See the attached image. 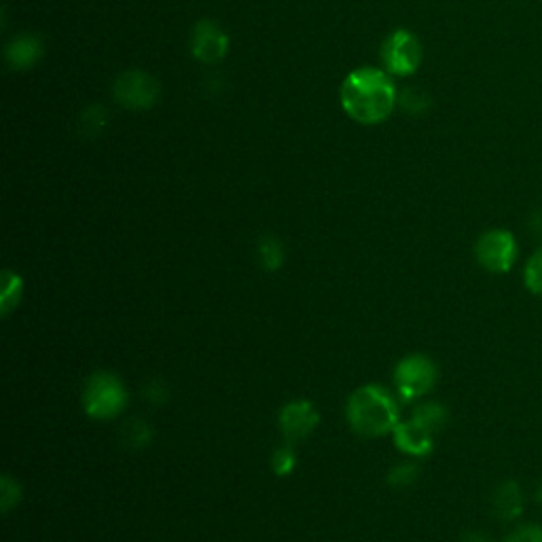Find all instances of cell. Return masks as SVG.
<instances>
[{
    "instance_id": "10",
    "label": "cell",
    "mask_w": 542,
    "mask_h": 542,
    "mask_svg": "<svg viewBox=\"0 0 542 542\" xmlns=\"http://www.w3.org/2000/svg\"><path fill=\"white\" fill-rule=\"evenodd\" d=\"M392 435H394L396 447L409 456H428L432 447H435V439H432L435 435L413 418L409 422L396 424Z\"/></svg>"
},
{
    "instance_id": "19",
    "label": "cell",
    "mask_w": 542,
    "mask_h": 542,
    "mask_svg": "<svg viewBox=\"0 0 542 542\" xmlns=\"http://www.w3.org/2000/svg\"><path fill=\"white\" fill-rule=\"evenodd\" d=\"M271 466H274L276 475H291L297 466V456L295 449L291 445H282L274 451V456H271Z\"/></svg>"
},
{
    "instance_id": "17",
    "label": "cell",
    "mask_w": 542,
    "mask_h": 542,
    "mask_svg": "<svg viewBox=\"0 0 542 542\" xmlns=\"http://www.w3.org/2000/svg\"><path fill=\"white\" fill-rule=\"evenodd\" d=\"M22 295V278L13 274V271H5L3 274V295H0V307L3 312L9 314L13 307L20 301Z\"/></svg>"
},
{
    "instance_id": "9",
    "label": "cell",
    "mask_w": 542,
    "mask_h": 542,
    "mask_svg": "<svg viewBox=\"0 0 542 542\" xmlns=\"http://www.w3.org/2000/svg\"><path fill=\"white\" fill-rule=\"evenodd\" d=\"M320 415L312 403L295 401L280 411V428L288 441H299L318 426Z\"/></svg>"
},
{
    "instance_id": "3",
    "label": "cell",
    "mask_w": 542,
    "mask_h": 542,
    "mask_svg": "<svg viewBox=\"0 0 542 542\" xmlns=\"http://www.w3.org/2000/svg\"><path fill=\"white\" fill-rule=\"evenodd\" d=\"M85 411L96 420H111L128 405V392L111 373H96L89 377L83 394Z\"/></svg>"
},
{
    "instance_id": "15",
    "label": "cell",
    "mask_w": 542,
    "mask_h": 542,
    "mask_svg": "<svg viewBox=\"0 0 542 542\" xmlns=\"http://www.w3.org/2000/svg\"><path fill=\"white\" fill-rule=\"evenodd\" d=\"M259 261L267 271H276L284 263V248L274 236H265L259 242Z\"/></svg>"
},
{
    "instance_id": "13",
    "label": "cell",
    "mask_w": 542,
    "mask_h": 542,
    "mask_svg": "<svg viewBox=\"0 0 542 542\" xmlns=\"http://www.w3.org/2000/svg\"><path fill=\"white\" fill-rule=\"evenodd\" d=\"M106 123H108L106 108H102L100 104H92L89 108H85V113L81 115L79 130L87 138H96L100 132H104Z\"/></svg>"
},
{
    "instance_id": "8",
    "label": "cell",
    "mask_w": 542,
    "mask_h": 542,
    "mask_svg": "<svg viewBox=\"0 0 542 542\" xmlns=\"http://www.w3.org/2000/svg\"><path fill=\"white\" fill-rule=\"evenodd\" d=\"M189 47L197 62L212 66V64H219L227 56L229 36L219 24H214L212 20H200L191 32Z\"/></svg>"
},
{
    "instance_id": "5",
    "label": "cell",
    "mask_w": 542,
    "mask_h": 542,
    "mask_svg": "<svg viewBox=\"0 0 542 542\" xmlns=\"http://www.w3.org/2000/svg\"><path fill=\"white\" fill-rule=\"evenodd\" d=\"M519 255L517 240L507 229H490L475 244V257L479 265L492 274H507L513 269Z\"/></svg>"
},
{
    "instance_id": "4",
    "label": "cell",
    "mask_w": 542,
    "mask_h": 542,
    "mask_svg": "<svg viewBox=\"0 0 542 542\" xmlns=\"http://www.w3.org/2000/svg\"><path fill=\"white\" fill-rule=\"evenodd\" d=\"M422 43L411 30L399 28L386 36L382 45V62L390 75L411 77L422 64Z\"/></svg>"
},
{
    "instance_id": "21",
    "label": "cell",
    "mask_w": 542,
    "mask_h": 542,
    "mask_svg": "<svg viewBox=\"0 0 542 542\" xmlns=\"http://www.w3.org/2000/svg\"><path fill=\"white\" fill-rule=\"evenodd\" d=\"M418 466L415 464H401V466H396L394 471L388 475V483L392 487H407L411 485L415 479H418Z\"/></svg>"
},
{
    "instance_id": "22",
    "label": "cell",
    "mask_w": 542,
    "mask_h": 542,
    "mask_svg": "<svg viewBox=\"0 0 542 542\" xmlns=\"http://www.w3.org/2000/svg\"><path fill=\"white\" fill-rule=\"evenodd\" d=\"M0 492H3V509L9 511L20 502V487L13 483L9 477H3V483H0Z\"/></svg>"
},
{
    "instance_id": "1",
    "label": "cell",
    "mask_w": 542,
    "mask_h": 542,
    "mask_svg": "<svg viewBox=\"0 0 542 542\" xmlns=\"http://www.w3.org/2000/svg\"><path fill=\"white\" fill-rule=\"evenodd\" d=\"M339 100L343 111L354 121L377 125L384 123L394 111V106L399 104V92L390 79V72L365 66L343 79Z\"/></svg>"
},
{
    "instance_id": "6",
    "label": "cell",
    "mask_w": 542,
    "mask_h": 542,
    "mask_svg": "<svg viewBox=\"0 0 542 542\" xmlns=\"http://www.w3.org/2000/svg\"><path fill=\"white\" fill-rule=\"evenodd\" d=\"M437 365L428 356L413 354L403 358L394 369V384L405 401L420 399L437 384Z\"/></svg>"
},
{
    "instance_id": "23",
    "label": "cell",
    "mask_w": 542,
    "mask_h": 542,
    "mask_svg": "<svg viewBox=\"0 0 542 542\" xmlns=\"http://www.w3.org/2000/svg\"><path fill=\"white\" fill-rule=\"evenodd\" d=\"M536 496H538V502H542V481H540V485H538V492H536Z\"/></svg>"
},
{
    "instance_id": "18",
    "label": "cell",
    "mask_w": 542,
    "mask_h": 542,
    "mask_svg": "<svg viewBox=\"0 0 542 542\" xmlns=\"http://www.w3.org/2000/svg\"><path fill=\"white\" fill-rule=\"evenodd\" d=\"M399 106L409 115H422L430 108V98L428 94L422 92V89L409 87L399 94Z\"/></svg>"
},
{
    "instance_id": "7",
    "label": "cell",
    "mask_w": 542,
    "mask_h": 542,
    "mask_svg": "<svg viewBox=\"0 0 542 542\" xmlns=\"http://www.w3.org/2000/svg\"><path fill=\"white\" fill-rule=\"evenodd\" d=\"M159 81L144 70H125L113 85L115 100L130 111H147L159 98Z\"/></svg>"
},
{
    "instance_id": "20",
    "label": "cell",
    "mask_w": 542,
    "mask_h": 542,
    "mask_svg": "<svg viewBox=\"0 0 542 542\" xmlns=\"http://www.w3.org/2000/svg\"><path fill=\"white\" fill-rule=\"evenodd\" d=\"M504 542H542V526L538 523H523V526L515 528Z\"/></svg>"
},
{
    "instance_id": "11",
    "label": "cell",
    "mask_w": 542,
    "mask_h": 542,
    "mask_svg": "<svg viewBox=\"0 0 542 542\" xmlns=\"http://www.w3.org/2000/svg\"><path fill=\"white\" fill-rule=\"evenodd\" d=\"M43 53H45V45L39 36L24 32V34H17L15 39L9 41V45L5 49V58L11 68L28 70V68L39 64Z\"/></svg>"
},
{
    "instance_id": "14",
    "label": "cell",
    "mask_w": 542,
    "mask_h": 542,
    "mask_svg": "<svg viewBox=\"0 0 542 542\" xmlns=\"http://www.w3.org/2000/svg\"><path fill=\"white\" fill-rule=\"evenodd\" d=\"M413 420H418L435 435V432H439L447 424V409L439 403H426L413 413Z\"/></svg>"
},
{
    "instance_id": "2",
    "label": "cell",
    "mask_w": 542,
    "mask_h": 542,
    "mask_svg": "<svg viewBox=\"0 0 542 542\" xmlns=\"http://www.w3.org/2000/svg\"><path fill=\"white\" fill-rule=\"evenodd\" d=\"M348 422L363 437H384L399 424V407L379 386L358 388L348 401Z\"/></svg>"
},
{
    "instance_id": "16",
    "label": "cell",
    "mask_w": 542,
    "mask_h": 542,
    "mask_svg": "<svg viewBox=\"0 0 542 542\" xmlns=\"http://www.w3.org/2000/svg\"><path fill=\"white\" fill-rule=\"evenodd\" d=\"M523 282L532 295L542 297V246L528 259L523 267Z\"/></svg>"
},
{
    "instance_id": "12",
    "label": "cell",
    "mask_w": 542,
    "mask_h": 542,
    "mask_svg": "<svg viewBox=\"0 0 542 542\" xmlns=\"http://www.w3.org/2000/svg\"><path fill=\"white\" fill-rule=\"evenodd\" d=\"M492 511L500 521H513L523 511V494L515 481H504L492 496Z\"/></svg>"
}]
</instances>
